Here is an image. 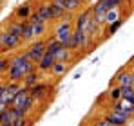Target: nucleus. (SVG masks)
Returning <instances> with one entry per match:
<instances>
[{
	"mask_svg": "<svg viewBox=\"0 0 134 126\" xmlns=\"http://www.w3.org/2000/svg\"><path fill=\"white\" fill-rule=\"evenodd\" d=\"M35 11L44 18V22H47V23H54V20H53V9H51V2H49V0H42Z\"/></svg>",
	"mask_w": 134,
	"mask_h": 126,
	"instance_id": "12",
	"label": "nucleus"
},
{
	"mask_svg": "<svg viewBox=\"0 0 134 126\" xmlns=\"http://www.w3.org/2000/svg\"><path fill=\"white\" fill-rule=\"evenodd\" d=\"M91 18H92V15H91L89 5L83 7V9H80V11L74 15V20H72L74 29H76V31H83V33H87V27H89V23H91Z\"/></svg>",
	"mask_w": 134,
	"mask_h": 126,
	"instance_id": "6",
	"label": "nucleus"
},
{
	"mask_svg": "<svg viewBox=\"0 0 134 126\" xmlns=\"http://www.w3.org/2000/svg\"><path fill=\"white\" fill-rule=\"evenodd\" d=\"M132 90H134V86H132Z\"/></svg>",
	"mask_w": 134,
	"mask_h": 126,
	"instance_id": "36",
	"label": "nucleus"
},
{
	"mask_svg": "<svg viewBox=\"0 0 134 126\" xmlns=\"http://www.w3.org/2000/svg\"><path fill=\"white\" fill-rule=\"evenodd\" d=\"M112 85H118V86H132V74H131V67L129 68H121L116 72Z\"/></svg>",
	"mask_w": 134,
	"mask_h": 126,
	"instance_id": "10",
	"label": "nucleus"
},
{
	"mask_svg": "<svg viewBox=\"0 0 134 126\" xmlns=\"http://www.w3.org/2000/svg\"><path fill=\"white\" fill-rule=\"evenodd\" d=\"M0 126H13V124H11V123H2Z\"/></svg>",
	"mask_w": 134,
	"mask_h": 126,
	"instance_id": "34",
	"label": "nucleus"
},
{
	"mask_svg": "<svg viewBox=\"0 0 134 126\" xmlns=\"http://www.w3.org/2000/svg\"><path fill=\"white\" fill-rule=\"evenodd\" d=\"M131 74H132V86H134V65H131Z\"/></svg>",
	"mask_w": 134,
	"mask_h": 126,
	"instance_id": "32",
	"label": "nucleus"
},
{
	"mask_svg": "<svg viewBox=\"0 0 134 126\" xmlns=\"http://www.w3.org/2000/svg\"><path fill=\"white\" fill-rule=\"evenodd\" d=\"M87 126H114V124L105 115H98V117H91L87 121Z\"/></svg>",
	"mask_w": 134,
	"mask_h": 126,
	"instance_id": "23",
	"label": "nucleus"
},
{
	"mask_svg": "<svg viewBox=\"0 0 134 126\" xmlns=\"http://www.w3.org/2000/svg\"><path fill=\"white\" fill-rule=\"evenodd\" d=\"M42 76H44V74H42L38 68H35V70H31L29 74H25L22 85L25 86V88H31V86H35L36 83H40V81H42Z\"/></svg>",
	"mask_w": 134,
	"mask_h": 126,
	"instance_id": "15",
	"label": "nucleus"
},
{
	"mask_svg": "<svg viewBox=\"0 0 134 126\" xmlns=\"http://www.w3.org/2000/svg\"><path fill=\"white\" fill-rule=\"evenodd\" d=\"M35 99L29 96V88H25V86H20V90L16 92V96H15V99H13V108H16V110H20L24 114H31L33 110H35Z\"/></svg>",
	"mask_w": 134,
	"mask_h": 126,
	"instance_id": "3",
	"label": "nucleus"
},
{
	"mask_svg": "<svg viewBox=\"0 0 134 126\" xmlns=\"http://www.w3.org/2000/svg\"><path fill=\"white\" fill-rule=\"evenodd\" d=\"M20 40H22L25 45L27 43H31L33 40H36L35 38V33H33V23L31 22H24V27H22V36H20Z\"/></svg>",
	"mask_w": 134,
	"mask_h": 126,
	"instance_id": "18",
	"label": "nucleus"
},
{
	"mask_svg": "<svg viewBox=\"0 0 134 126\" xmlns=\"http://www.w3.org/2000/svg\"><path fill=\"white\" fill-rule=\"evenodd\" d=\"M51 4H54V5H58V7H62L65 13H72V15H76V13L82 9V5H80V4H76L74 0H51Z\"/></svg>",
	"mask_w": 134,
	"mask_h": 126,
	"instance_id": "13",
	"label": "nucleus"
},
{
	"mask_svg": "<svg viewBox=\"0 0 134 126\" xmlns=\"http://www.w3.org/2000/svg\"><path fill=\"white\" fill-rule=\"evenodd\" d=\"M0 2H2V0H0Z\"/></svg>",
	"mask_w": 134,
	"mask_h": 126,
	"instance_id": "37",
	"label": "nucleus"
},
{
	"mask_svg": "<svg viewBox=\"0 0 134 126\" xmlns=\"http://www.w3.org/2000/svg\"><path fill=\"white\" fill-rule=\"evenodd\" d=\"M72 18H74V15H72V13H67L62 20L54 22V27H53V38H56L64 47H69L71 36H72V31H74Z\"/></svg>",
	"mask_w": 134,
	"mask_h": 126,
	"instance_id": "2",
	"label": "nucleus"
},
{
	"mask_svg": "<svg viewBox=\"0 0 134 126\" xmlns=\"http://www.w3.org/2000/svg\"><path fill=\"white\" fill-rule=\"evenodd\" d=\"M51 83H45V81H40V83H36L35 86H31L29 88V96L35 99V101H40V99H45V97H49V94H51Z\"/></svg>",
	"mask_w": 134,
	"mask_h": 126,
	"instance_id": "7",
	"label": "nucleus"
},
{
	"mask_svg": "<svg viewBox=\"0 0 134 126\" xmlns=\"http://www.w3.org/2000/svg\"><path fill=\"white\" fill-rule=\"evenodd\" d=\"M80 76H82V70H76V72H74V76H72V79H78Z\"/></svg>",
	"mask_w": 134,
	"mask_h": 126,
	"instance_id": "29",
	"label": "nucleus"
},
{
	"mask_svg": "<svg viewBox=\"0 0 134 126\" xmlns=\"http://www.w3.org/2000/svg\"><path fill=\"white\" fill-rule=\"evenodd\" d=\"M112 108H114V110H120V112H123V114H129V115L134 117V105H131L127 99H120V101L112 103Z\"/></svg>",
	"mask_w": 134,
	"mask_h": 126,
	"instance_id": "19",
	"label": "nucleus"
},
{
	"mask_svg": "<svg viewBox=\"0 0 134 126\" xmlns=\"http://www.w3.org/2000/svg\"><path fill=\"white\" fill-rule=\"evenodd\" d=\"M45 45H47V38H36L31 43H27L24 52L35 65H38V61L44 58V54H45Z\"/></svg>",
	"mask_w": 134,
	"mask_h": 126,
	"instance_id": "5",
	"label": "nucleus"
},
{
	"mask_svg": "<svg viewBox=\"0 0 134 126\" xmlns=\"http://www.w3.org/2000/svg\"><path fill=\"white\" fill-rule=\"evenodd\" d=\"M105 117L111 121L114 126H127L131 123V119H132V115H129V114H123V112H120V110H114L111 108L107 114H105Z\"/></svg>",
	"mask_w": 134,
	"mask_h": 126,
	"instance_id": "8",
	"label": "nucleus"
},
{
	"mask_svg": "<svg viewBox=\"0 0 134 126\" xmlns=\"http://www.w3.org/2000/svg\"><path fill=\"white\" fill-rule=\"evenodd\" d=\"M4 108H7V105H5V103H4V101H2V99H0V112H2V110H4Z\"/></svg>",
	"mask_w": 134,
	"mask_h": 126,
	"instance_id": "30",
	"label": "nucleus"
},
{
	"mask_svg": "<svg viewBox=\"0 0 134 126\" xmlns=\"http://www.w3.org/2000/svg\"><path fill=\"white\" fill-rule=\"evenodd\" d=\"M67 67H69V63L54 61L53 68H51V74H53V78H62V76H64V74L67 72Z\"/></svg>",
	"mask_w": 134,
	"mask_h": 126,
	"instance_id": "22",
	"label": "nucleus"
},
{
	"mask_svg": "<svg viewBox=\"0 0 134 126\" xmlns=\"http://www.w3.org/2000/svg\"><path fill=\"white\" fill-rule=\"evenodd\" d=\"M132 94H134L132 86H121V99H129Z\"/></svg>",
	"mask_w": 134,
	"mask_h": 126,
	"instance_id": "28",
	"label": "nucleus"
},
{
	"mask_svg": "<svg viewBox=\"0 0 134 126\" xmlns=\"http://www.w3.org/2000/svg\"><path fill=\"white\" fill-rule=\"evenodd\" d=\"M62 49H64V45L58 42L56 38H53V36H47V45H45V52H47V54H53V56L56 58V54H58Z\"/></svg>",
	"mask_w": 134,
	"mask_h": 126,
	"instance_id": "17",
	"label": "nucleus"
},
{
	"mask_svg": "<svg viewBox=\"0 0 134 126\" xmlns=\"http://www.w3.org/2000/svg\"><path fill=\"white\" fill-rule=\"evenodd\" d=\"M107 97H109L111 103L120 101V99H121V86H118V85H111V88H109V92H107Z\"/></svg>",
	"mask_w": 134,
	"mask_h": 126,
	"instance_id": "24",
	"label": "nucleus"
},
{
	"mask_svg": "<svg viewBox=\"0 0 134 126\" xmlns=\"http://www.w3.org/2000/svg\"><path fill=\"white\" fill-rule=\"evenodd\" d=\"M22 45H24V42L18 38V36H15L13 33H9L5 27L0 29V54L16 52Z\"/></svg>",
	"mask_w": 134,
	"mask_h": 126,
	"instance_id": "4",
	"label": "nucleus"
},
{
	"mask_svg": "<svg viewBox=\"0 0 134 126\" xmlns=\"http://www.w3.org/2000/svg\"><path fill=\"white\" fill-rule=\"evenodd\" d=\"M112 2H114V4H116V5H118V7H120V5H121V4H123V2H125V0H112Z\"/></svg>",
	"mask_w": 134,
	"mask_h": 126,
	"instance_id": "31",
	"label": "nucleus"
},
{
	"mask_svg": "<svg viewBox=\"0 0 134 126\" xmlns=\"http://www.w3.org/2000/svg\"><path fill=\"white\" fill-rule=\"evenodd\" d=\"M4 27L9 31V33H13L15 36H22V27H24V22L22 20H16V18H11V20H7L4 23Z\"/></svg>",
	"mask_w": 134,
	"mask_h": 126,
	"instance_id": "16",
	"label": "nucleus"
},
{
	"mask_svg": "<svg viewBox=\"0 0 134 126\" xmlns=\"http://www.w3.org/2000/svg\"><path fill=\"white\" fill-rule=\"evenodd\" d=\"M123 22H125L123 18H118L116 22H112V23H109V25H105V27H103V33H102L103 38H109V36H112V34H116V33L120 31V27L123 25Z\"/></svg>",
	"mask_w": 134,
	"mask_h": 126,
	"instance_id": "20",
	"label": "nucleus"
},
{
	"mask_svg": "<svg viewBox=\"0 0 134 126\" xmlns=\"http://www.w3.org/2000/svg\"><path fill=\"white\" fill-rule=\"evenodd\" d=\"M51 2V0H49ZM51 9H53V20L54 22H58V20H62L64 16H65L67 13L62 9V7H58V5H54V4H51Z\"/></svg>",
	"mask_w": 134,
	"mask_h": 126,
	"instance_id": "26",
	"label": "nucleus"
},
{
	"mask_svg": "<svg viewBox=\"0 0 134 126\" xmlns=\"http://www.w3.org/2000/svg\"><path fill=\"white\" fill-rule=\"evenodd\" d=\"M118 18H121V16H120V7H114V9H111V11H107V13H105V25L116 22Z\"/></svg>",
	"mask_w": 134,
	"mask_h": 126,
	"instance_id": "25",
	"label": "nucleus"
},
{
	"mask_svg": "<svg viewBox=\"0 0 134 126\" xmlns=\"http://www.w3.org/2000/svg\"><path fill=\"white\" fill-rule=\"evenodd\" d=\"M4 88H5V85H0V97H2V94H4Z\"/></svg>",
	"mask_w": 134,
	"mask_h": 126,
	"instance_id": "33",
	"label": "nucleus"
},
{
	"mask_svg": "<svg viewBox=\"0 0 134 126\" xmlns=\"http://www.w3.org/2000/svg\"><path fill=\"white\" fill-rule=\"evenodd\" d=\"M54 61H56V58H54L53 54H47V52H45L44 58L38 61L36 68H38L42 74H49V72H51V68H53V65H54Z\"/></svg>",
	"mask_w": 134,
	"mask_h": 126,
	"instance_id": "14",
	"label": "nucleus"
},
{
	"mask_svg": "<svg viewBox=\"0 0 134 126\" xmlns=\"http://www.w3.org/2000/svg\"><path fill=\"white\" fill-rule=\"evenodd\" d=\"M7 68H9V56H2L0 54V76H5Z\"/></svg>",
	"mask_w": 134,
	"mask_h": 126,
	"instance_id": "27",
	"label": "nucleus"
},
{
	"mask_svg": "<svg viewBox=\"0 0 134 126\" xmlns=\"http://www.w3.org/2000/svg\"><path fill=\"white\" fill-rule=\"evenodd\" d=\"M33 4L31 2H24V4H20V5H16V9L13 11V18H16V20H29V16L33 15Z\"/></svg>",
	"mask_w": 134,
	"mask_h": 126,
	"instance_id": "11",
	"label": "nucleus"
},
{
	"mask_svg": "<svg viewBox=\"0 0 134 126\" xmlns=\"http://www.w3.org/2000/svg\"><path fill=\"white\" fill-rule=\"evenodd\" d=\"M20 86H22V83H11V81H7V83H5V88H4V94H2L0 99H2L7 106H11L15 96H16V92L20 90Z\"/></svg>",
	"mask_w": 134,
	"mask_h": 126,
	"instance_id": "9",
	"label": "nucleus"
},
{
	"mask_svg": "<svg viewBox=\"0 0 134 126\" xmlns=\"http://www.w3.org/2000/svg\"><path fill=\"white\" fill-rule=\"evenodd\" d=\"M131 2H134V0H131Z\"/></svg>",
	"mask_w": 134,
	"mask_h": 126,
	"instance_id": "35",
	"label": "nucleus"
},
{
	"mask_svg": "<svg viewBox=\"0 0 134 126\" xmlns=\"http://www.w3.org/2000/svg\"><path fill=\"white\" fill-rule=\"evenodd\" d=\"M47 31H49V23H45V22H36V23H33L35 38H45Z\"/></svg>",
	"mask_w": 134,
	"mask_h": 126,
	"instance_id": "21",
	"label": "nucleus"
},
{
	"mask_svg": "<svg viewBox=\"0 0 134 126\" xmlns=\"http://www.w3.org/2000/svg\"><path fill=\"white\" fill-rule=\"evenodd\" d=\"M35 68H36V65L25 56V52L16 51V52H13L9 56V68L5 72V78L11 83H22L25 74H29Z\"/></svg>",
	"mask_w": 134,
	"mask_h": 126,
	"instance_id": "1",
	"label": "nucleus"
}]
</instances>
